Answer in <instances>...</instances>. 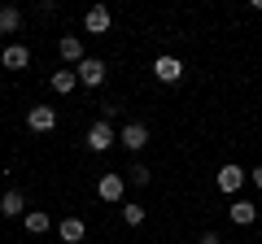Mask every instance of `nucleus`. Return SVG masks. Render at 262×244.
<instances>
[{
  "label": "nucleus",
  "mask_w": 262,
  "mask_h": 244,
  "mask_svg": "<svg viewBox=\"0 0 262 244\" xmlns=\"http://www.w3.org/2000/svg\"><path fill=\"white\" fill-rule=\"evenodd\" d=\"M214 183H219V192H227V197H236V192H241L245 183H249V170H241L236 161H227V166H219Z\"/></svg>",
  "instance_id": "f257e3e1"
},
{
  "label": "nucleus",
  "mask_w": 262,
  "mask_h": 244,
  "mask_svg": "<svg viewBox=\"0 0 262 244\" xmlns=\"http://www.w3.org/2000/svg\"><path fill=\"white\" fill-rule=\"evenodd\" d=\"M83 144H88L92 153H105V149H114V144H118V131H114L105 118H96L92 127H88V140H83Z\"/></svg>",
  "instance_id": "f03ea898"
},
{
  "label": "nucleus",
  "mask_w": 262,
  "mask_h": 244,
  "mask_svg": "<svg viewBox=\"0 0 262 244\" xmlns=\"http://www.w3.org/2000/svg\"><path fill=\"white\" fill-rule=\"evenodd\" d=\"M75 75H79V83H83V87H101L110 70H105V61H101V57H83V61L75 66Z\"/></svg>",
  "instance_id": "7ed1b4c3"
},
{
  "label": "nucleus",
  "mask_w": 262,
  "mask_h": 244,
  "mask_svg": "<svg viewBox=\"0 0 262 244\" xmlns=\"http://www.w3.org/2000/svg\"><path fill=\"white\" fill-rule=\"evenodd\" d=\"M122 192H127V175H101L96 179V197L110 201V205H118Z\"/></svg>",
  "instance_id": "20e7f679"
},
{
  "label": "nucleus",
  "mask_w": 262,
  "mask_h": 244,
  "mask_svg": "<svg viewBox=\"0 0 262 244\" xmlns=\"http://www.w3.org/2000/svg\"><path fill=\"white\" fill-rule=\"evenodd\" d=\"M118 144L127 153H140L144 144H149V127H144V122H127V127L118 131Z\"/></svg>",
  "instance_id": "39448f33"
},
{
  "label": "nucleus",
  "mask_w": 262,
  "mask_h": 244,
  "mask_svg": "<svg viewBox=\"0 0 262 244\" xmlns=\"http://www.w3.org/2000/svg\"><path fill=\"white\" fill-rule=\"evenodd\" d=\"M153 79H158V83H179V79H184V61L162 53L158 61H153Z\"/></svg>",
  "instance_id": "423d86ee"
},
{
  "label": "nucleus",
  "mask_w": 262,
  "mask_h": 244,
  "mask_svg": "<svg viewBox=\"0 0 262 244\" xmlns=\"http://www.w3.org/2000/svg\"><path fill=\"white\" fill-rule=\"evenodd\" d=\"M27 127L39 131V135L53 131V127H57V109H53V105H31V109H27Z\"/></svg>",
  "instance_id": "0eeeda50"
},
{
  "label": "nucleus",
  "mask_w": 262,
  "mask_h": 244,
  "mask_svg": "<svg viewBox=\"0 0 262 244\" xmlns=\"http://www.w3.org/2000/svg\"><path fill=\"white\" fill-rule=\"evenodd\" d=\"M110 9H105V5H92V9L83 13V31L88 35H105V31H110Z\"/></svg>",
  "instance_id": "6e6552de"
},
{
  "label": "nucleus",
  "mask_w": 262,
  "mask_h": 244,
  "mask_svg": "<svg viewBox=\"0 0 262 244\" xmlns=\"http://www.w3.org/2000/svg\"><path fill=\"white\" fill-rule=\"evenodd\" d=\"M57 53H61V61H66V66H79V61H83V39H79V35H61V39H57Z\"/></svg>",
  "instance_id": "1a4fd4ad"
},
{
  "label": "nucleus",
  "mask_w": 262,
  "mask_h": 244,
  "mask_svg": "<svg viewBox=\"0 0 262 244\" xmlns=\"http://www.w3.org/2000/svg\"><path fill=\"white\" fill-rule=\"evenodd\" d=\"M0 66L5 70H27L31 66V48L27 44H9L5 53H0Z\"/></svg>",
  "instance_id": "9d476101"
},
{
  "label": "nucleus",
  "mask_w": 262,
  "mask_h": 244,
  "mask_svg": "<svg viewBox=\"0 0 262 244\" xmlns=\"http://www.w3.org/2000/svg\"><path fill=\"white\" fill-rule=\"evenodd\" d=\"M0 214H5V218H22V214H27V197H22L18 188H9L5 197H0Z\"/></svg>",
  "instance_id": "9b49d317"
},
{
  "label": "nucleus",
  "mask_w": 262,
  "mask_h": 244,
  "mask_svg": "<svg viewBox=\"0 0 262 244\" xmlns=\"http://www.w3.org/2000/svg\"><path fill=\"white\" fill-rule=\"evenodd\" d=\"M227 218H232L236 227H249L253 218H258V205H253V201H241V197H236V201H232V209H227Z\"/></svg>",
  "instance_id": "f8f14e48"
},
{
  "label": "nucleus",
  "mask_w": 262,
  "mask_h": 244,
  "mask_svg": "<svg viewBox=\"0 0 262 244\" xmlns=\"http://www.w3.org/2000/svg\"><path fill=\"white\" fill-rule=\"evenodd\" d=\"M22 223H27L31 235H48V231H53V218H48L44 209H27V214H22Z\"/></svg>",
  "instance_id": "ddd939ff"
},
{
  "label": "nucleus",
  "mask_w": 262,
  "mask_h": 244,
  "mask_svg": "<svg viewBox=\"0 0 262 244\" xmlns=\"http://www.w3.org/2000/svg\"><path fill=\"white\" fill-rule=\"evenodd\" d=\"M18 31H22V9L0 5V35H18Z\"/></svg>",
  "instance_id": "4468645a"
},
{
  "label": "nucleus",
  "mask_w": 262,
  "mask_h": 244,
  "mask_svg": "<svg viewBox=\"0 0 262 244\" xmlns=\"http://www.w3.org/2000/svg\"><path fill=\"white\" fill-rule=\"evenodd\" d=\"M83 235H88L83 218H61V240L66 244H83Z\"/></svg>",
  "instance_id": "2eb2a0df"
},
{
  "label": "nucleus",
  "mask_w": 262,
  "mask_h": 244,
  "mask_svg": "<svg viewBox=\"0 0 262 244\" xmlns=\"http://www.w3.org/2000/svg\"><path fill=\"white\" fill-rule=\"evenodd\" d=\"M48 87L66 96V92H75V87H79V75H75V70H57V75L48 79Z\"/></svg>",
  "instance_id": "dca6fc26"
},
{
  "label": "nucleus",
  "mask_w": 262,
  "mask_h": 244,
  "mask_svg": "<svg viewBox=\"0 0 262 244\" xmlns=\"http://www.w3.org/2000/svg\"><path fill=\"white\" fill-rule=\"evenodd\" d=\"M118 214H122V223H127V227H140L144 223V205H136V201H127Z\"/></svg>",
  "instance_id": "f3484780"
},
{
  "label": "nucleus",
  "mask_w": 262,
  "mask_h": 244,
  "mask_svg": "<svg viewBox=\"0 0 262 244\" xmlns=\"http://www.w3.org/2000/svg\"><path fill=\"white\" fill-rule=\"evenodd\" d=\"M149 179H153V170H149V166H140V161H136V166H131V183H140V188H144V183H149Z\"/></svg>",
  "instance_id": "a211bd4d"
},
{
  "label": "nucleus",
  "mask_w": 262,
  "mask_h": 244,
  "mask_svg": "<svg viewBox=\"0 0 262 244\" xmlns=\"http://www.w3.org/2000/svg\"><path fill=\"white\" fill-rule=\"evenodd\" d=\"M196 244H223V240H219V231H206V235H201Z\"/></svg>",
  "instance_id": "6ab92c4d"
},
{
  "label": "nucleus",
  "mask_w": 262,
  "mask_h": 244,
  "mask_svg": "<svg viewBox=\"0 0 262 244\" xmlns=\"http://www.w3.org/2000/svg\"><path fill=\"white\" fill-rule=\"evenodd\" d=\"M249 179H253V183H258V188H262V166H258V170H249Z\"/></svg>",
  "instance_id": "aec40b11"
}]
</instances>
